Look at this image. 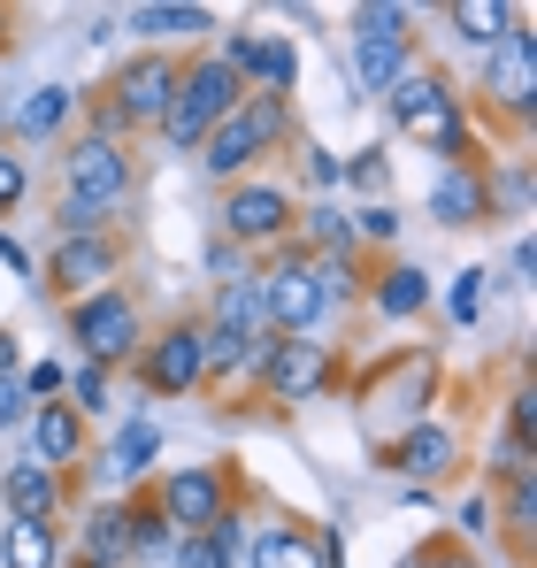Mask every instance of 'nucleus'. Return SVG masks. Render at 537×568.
<instances>
[{
    "label": "nucleus",
    "instance_id": "obj_1",
    "mask_svg": "<svg viewBox=\"0 0 537 568\" xmlns=\"http://www.w3.org/2000/svg\"><path fill=\"white\" fill-rule=\"evenodd\" d=\"M123 192H131V162H123V146H108V139H78V146H70V192H62V231H70V239H92V231L123 207Z\"/></svg>",
    "mask_w": 537,
    "mask_h": 568
},
{
    "label": "nucleus",
    "instance_id": "obj_2",
    "mask_svg": "<svg viewBox=\"0 0 537 568\" xmlns=\"http://www.w3.org/2000/svg\"><path fill=\"white\" fill-rule=\"evenodd\" d=\"M384 108H392V123H399L407 139H423L430 154H446V162L468 154V123H460V108H453L446 78H430V70H399V78L384 85Z\"/></svg>",
    "mask_w": 537,
    "mask_h": 568
},
{
    "label": "nucleus",
    "instance_id": "obj_3",
    "mask_svg": "<svg viewBox=\"0 0 537 568\" xmlns=\"http://www.w3.org/2000/svg\"><path fill=\"white\" fill-rule=\"evenodd\" d=\"M276 139H284V100H268V93L239 100V108L207 131V170H215V178H239L246 162H262Z\"/></svg>",
    "mask_w": 537,
    "mask_h": 568
},
{
    "label": "nucleus",
    "instance_id": "obj_4",
    "mask_svg": "<svg viewBox=\"0 0 537 568\" xmlns=\"http://www.w3.org/2000/svg\"><path fill=\"white\" fill-rule=\"evenodd\" d=\"M239 93H246V85H239L223 62H192V70L178 78V100H170L162 131H170L178 146H192V139H207V131H215V123L239 108Z\"/></svg>",
    "mask_w": 537,
    "mask_h": 568
},
{
    "label": "nucleus",
    "instance_id": "obj_5",
    "mask_svg": "<svg viewBox=\"0 0 537 568\" xmlns=\"http://www.w3.org/2000/svg\"><path fill=\"white\" fill-rule=\"evenodd\" d=\"M399 70H407V8H392V0L354 8V78H361V93H384Z\"/></svg>",
    "mask_w": 537,
    "mask_h": 568
},
{
    "label": "nucleus",
    "instance_id": "obj_6",
    "mask_svg": "<svg viewBox=\"0 0 537 568\" xmlns=\"http://www.w3.org/2000/svg\"><path fill=\"white\" fill-rule=\"evenodd\" d=\"M262 284V315H268V331H284V338H307V323L323 315V284H315V262L307 254H284Z\"/></svg>",
    "mask_w": 537,
    "mask_h": 568
},
{
    "label": "nucleus",
    "instance_id": "obj_7",
    "mask_svg": "<svg viewBox=\"0 0 537 568\" xmlns=\"http://www.w3.org/2000/svg\"><path fill=\"white\" fill-rule=\"evenodd\" d=\"M262 377H268V399H315L323 384L338 377V362H331L323 338H276L262 354Z\"/></svg>",
    "mask_w": 537,
    "mask_h": 568
},
{
    "label": "nucleus",
    "instance_id": "obj_8",
    "mask_svg": "<svg viewBox=\"0 0 537 568\" xmlns=\"http://www.w3.org/2000/svg\"><path fill=\"white\" fill-rule=\"evenodd\" d=\"M154 515H162L178 538H200L215 515H231V484H223L215 469H178L170 484H162V507H154Z\"/></svg>",
    "mask_w": 537,
    "mask_h": 568
},
{
    "label": "nucleus",
    "instance_id": "obj_9",
    "mask_svg": "<svg viewBox=\"0 0 537 568\" xmlns=\"http://www.w3.org/2000/svg\"><path fill=\"white\" fill-rule=\"evenodd\" d=\"M178 100V62L170 54H139L115 70V123H162Z\"/></svg>",
    "mask_w": 537,
    "mask_h": 568
},
{
    "label": "nucleus",
    "instance_id": "obj_10",
    "mask_svg": "<svg viewBox=\"0 0 537 568\" xmlns=\"http://www.w3.org/2000/svg\"><path fill=\"white\" fill-rule=\"evenodd\" d=\"M484 85H492V100L507 108V115H523L537 93V39L523 31V16L507 23V39L492 47V62H484Z\"/></svg>",
    "mask_w": 537,
    "mask_h": 568
},
{
    "label": "nucleus",
    "instance_id": "obj_11",
    "mask_svg": "<svg viewBox=\"0 0 537 568\" xmlns=\"http://www.w3.org/2000/svg\"><path fill=\"white\" fill-rule=\"evenodd\" d=\"M78 338H85V354L108 369V362H123L131 346H139V307L123 300V292H92L85 307H78Z\"/></svg>",
    "mask_w": 537,
    "mask_h": 568
},
{
    "label": "nucleus",
    "instance_id": "obj_12",
    "mask_svg": "<svg viewBox=\"0 0 537 568\" xmlns=\"http://www.w3.org/2000/svg\"><path fill=\"white\" fill-rule=\"evenodd\" d=\"M78 454H85V415H78V407H62V399H47V407L31 415V462L62 476Z\"/></svg>",
    "mask_w": 537,
    "mask_h": 568
},
{
    "label": "nucleus",
    "instance_id": "obj_13",
    "mask_svg": "<svg viewBox=\"0 0 537 568\" xmlns=\"http://www.w3.org/2000/svg\"><path fill=\"white\" fill-rule=\"evenodd\" d=\"M284 223H292V200L276 185H239L223 200V231H231L239 246H246V239H276Z\"/></svg>",
    "mask_w": 537,
    "mask_h": 568
},
{
    "label": "nucleus",
    "instance_id": "obj_14",
    "mask_svg": "<svg viewBox=\"0 0 537 568\" xmlns=\"http://www.w3.org/2000/svg\"><path fill=\"white\" fill-rule=\"evenodd\" d=\"M0 499H8V515H16V523H54V499H62V476H54V469H39V462L23 454L16 469L0 476Z\"/></svg>",
    "mask_w": 537,
    "mask_h": 568
},
{
    "label": "nucleus",
    "instance_id": "obj_15",
    "mask_svg": "<svg viewBox=\"0 0 537 568\" xmlns=\"http://www.w3.org/2000/svg\"><path fill=\"white\" fill-rule=\"evenodd\" d=\"M207 377V362H200V331H170V338H154V354H146V384L170 399V392H192V384Z\"/></svg>",
    "mask_w": 537,
    "mask_h": 568
},
{
    "label": "nucleus",
    "instance_id": "obj_16",
    "mask_svg": "<svg viewBox=\"0 0 537 568\" xmlns=\"http://www.w3.org/2000/svg\"><path fill=\"white\" fill-rule=\"evenodd\" d=\"M484 207H492V185H484L468 162H446L438 185H430V215H438V223H476Z\"/></svg>",
    "mask_w": 537,
    "mask_h": 568
},
{
    "label": "nucleus",
    "instance_id": "obj_17",
    "mask_svg": "<svg viewBox=\"0 0 537 568\" xmlns=\"http://www.w3.org/2000/svg\"><path fill=\"white\" fill-rule=\"evenodd\" d=\"M453 430H438V423H415L407 438H399V454H392V469H407L415 484H430V476H446L453 469Z\"/></svg>",
    "mask_w": 537,
    "mask_h": 568
},
{
    "label": "nucleus",
    "instance_id": "obj_18",
    "mask_svg": "<svg viewBox=\"0 0 537 568\" xmlns=\"http://www.w3.org/2000/svg\"><path fill=\"white\" fill-rule=\"evenodd\" d=\"M54 277L78 284V292L100 284V277H115V246H108V239H62V246H54Z\"/></svg>",
    "mask_w": 537,
    "mask_h": 568
},
{
    "label": "nucleus",
    "instance_id": "obj_19",
    "mask_svg": "<svg viewBox=\"0 0 537 568\" xmlns=\"http://www.w3.org/2000/svg\"><path fill=\"white\" fill-rule=\"evenodd\" d=\"M131 561V507H100L85 523V568H123Z\"/></svg>",
    "mask_w": 537,
    "mask_h": 568
},
{
    "label": "nucleus",
    "instance_id": "obj_20",
    "mask_svg": "<svg viewBox=\"0 0 537 568\" xmlns=\"http://www.w3.org/2000/svg\"><path fill=\"white\" fill-rule=\"evenodd\" d=\"M262 284L254 277H239V284H223V300H215V331H231V338H262Z\"/></svg>",
    "mask_w": 537,
    "mask_h": 568
},
{
    "label": "nucleus",
    "instance_id": "obj_21",
    "mask_svg": "<svg viewBox=\"0 0 537 568\" xmlns=\"http://www.w3.org/2000/svg\"><path fill=\"white\" fill-rule=\"evenodd\" d=\"M423 300H430V277L415 270V262H399V270H384V284H376V315H423Z\"/></svg>",
    "mask_w": 537,
    "mask_h": 568
},
{
    "label": "nucleus",
    "instance_id": "obj_22",
    "mask_svg": "<svg viewBox=\"0 0 537 568\" xmlns=\"http://www.w3.org/2000/svg\"><path fill=\"white\" fill-rule=\"evenodd\" d=\"M507 23H515V8H499V0H453V31L468 47H499Z\"/></svg>",
    "mask_w": 537,
    "mask_h": 568
},
{
    "label": "nucleus",
    "instance_id": "obj_23",
    "mask_svg": "<svg viewBox=\"0 0 537 568\" xmlns=\"http://www.w3.org/2000/svg\"><path fill=\"white\" fill-rule=\"evenodd\" d=\"M62 123H70V85H39V93H23V108H16V131L23 139H47Z\"/></svg>",
    "mask_w": 537,
    "mask_h": 568
},
{
    "label": "nucleus",
    "instance_id": "obj_24",
    "mask_svg": "<svg viewBox=\"0 0 537 568\" xmlns=\"http://www.w3.org/2000/svg\"><path fill=\"white\" fill-rule=\"evenodd\" d=\"M0 561L8 568H54V523H8Z\"/></svg>",
    "mask_w": 537,
    "mask_h": 568
},
{
    "label": "nucleus",
    "instance_id": "obj_25",
    "mask_svg": "<svg viewBox=\"0 0 537 568\" xmlns=\"http://www.w3.org/2000/svg\"><path fill=\"white\" fill-rule=\"evenodd\" d=\"M246 554H254V568H323L315 538H300V530H262Z\"/></svg>",
    "mask_w": 537,
    "mask_h": 568
},
{
    "label": "nucleus",
    "instance_id": "obj_26",
    "mask_svg": "<svg viewBox=\"0 0 537 568\" xmlns=\"http://www.w3.org/2000/svg\"><path fill=\"white\" fill-rule=\"evenodd\" d=\"M154 446H162V430L146 423V415H131L123 430H115V454H108V476H139L154 462Z\"/></svg>",
    "mask_w": 537,
    "mask_h": 568
},
{
    "label": "nucleus",
    "instance_id": "obj_27",
    "mask_svg": "<svg viewBox=\"0 0 537 568\" xmlns=\"http://www.w3.org/2000/svg\"><path fill=\"white\" fill-rule=\"evenodd\" d=\"M131 23L146 39H192V31H207V8H139Z\"/></svg>",
    "mask_w": 537,
    "mask_h": 568
},
{
    "label": "nucleus",
    "instance_id": "obj_28",
    "mask_svg": "<svg viewBox=\"0 0 537 568\" xmlns=\"http://www.w3.org/2000/svg\"><path fill=\"white\" fill-rule=\"evenodd\" d=\"M200 538H207V546H215V554H223V561H231V568L246 561V546H254V538H246V523H239V515H215V523H207V530H200Z\"/></svg>",
    "mask_w": 537,
    "mask_h": 568
},
{
    "label": "nucleus",
    "instance_id": "obj_29",
    "mask_svg": "<svg viewBox=\"0 0 537 568\" xmlns=\"http://www.w3.org/2000/svg\"><path fill=\"white\" fill-rule=\"evenodd\" d=\"M70 392H78V415H100V407H108V369L85 362V369L70 377Z\"/></svg>",
    "mask_w": 537,
    "mask_h": 568
},
{
    "label": "nucleus",
    "instance_id": "obj_30",
    "mask_svg": "<svg viewBox=\"0 0 537 568\" xmlns=\"http://www.w3.org/2000/svg\"><path fill=\"white\" fill-rule=\"evenodd\" d=\"M476 315H484V270H468V277L453 284V323H460V331H468V323H476Z\"/></svg>",
    "mask_w": 537,
    "mask_h": 568
},
{
    "label": "nucleus",
    "instance_id": "obj_31",
    "mask_svg": "<svg viewBox=\"0 0 537 568\" xmlns=\"http://www.w3.org/2000/svg\"><path fill=\"white\" fill-rule=\"evenodd\" d=\"M23 399H31V392H39V399H47V392H62V384H70V369H62V362H39V369H23Z\"/></svg>",
    "mask_w": 537,
    "mask_h": 568
},
{
    "label": "nucleus",
    "instance_id": "obj_32",
    "mask_svg": "<svg viewBox=\"0 0 537 568\" xmlns=\"http://www.w3.org/2000/svg\"><path fill=\"white\" fill-rule=\"evenodd\" d=\"M170 561H178V568H231L207 538H178V554H170Z\"/></svg>",
    "mask_w": 537,
    "mask_h": 568
},
{
    "label": "nucleus",
    "instance_id": "obj_33",
    "mask_svg": "<svg viewBox=\"0 0 537 568\" xmlns=\"http://www.w3.org/2000/svg\"><path fill=\"white\" fill-rule=\"evenodd\" d=\"M338 178H354V185H368V192H384V154H354Z\"/></svg>",
    "mask_w": 537,
    "mask_h": 568
},
{
    "label": "nucleus",
    "instance_id": "obj_34",
    "mask_svg": "<svg viewBox=\"0 0 537 568\" xmlns=\"http://www.w3.org/2000/svg\"><path fill=\"white\" fill-rule=\"evenodd\" d=\"M492 523H499L492 499H468V507H460V530H468V538H492Z\"/></svg>",
    "mask_w": 537,
    "mask_h": 568
},
{
    "label": "nucleus",
    "instance_id": "obj_35",
    "mask_svg": "<svg viewBox=\"0 0 537 568\" xmlns=\"http://www.w3.org/2000/svg\"><path fill=\"white\" fill-rule=\"evenodd\" d=\"M207 270H215V277H223V284L254 277V270H246V262H239V254H231V246H215V254H207Z\"/></svg>",
    "mask_w": 537,
    "mask_h": 568
},
{
    "label": "nucleus",
    "instance_id": "obj_36",
    "mask_svg": "<svg viewBox=\"0 0 537 568\" xmlns=\"http://www.w3.org/2000/svg\"><path fill=\"white\" fill-rule=\"evenodd\" d=\"M8 423H23V384L16 377H0V430H8Z\"/></svg>",
    "mask_w": 537,
    "mask_h": 568
},
{
    "label": "nucleus",
    "instance_id": "obj_37",
    "mask_svg": "<svg viewBox=\"0 0 537 568\" xmlns=\"http://www.w3.org/2000/svg\"><path fill=\"white\" fill-rule=\"evenodd\" d=\"M354 231H368V239H392V231H399V215H392V207H368Z\"/></svg>",
    "mask_w": 537,
    "mask_h": 568
},
{
    "label": "nucleus",
    "instance_id": "obj_38",
    "mask_svg": "<svg viewBox=\"0 0 537 568\" xmlns=\"http://www.w3.org/2000/svg\"><path fill=\"white\" fill-rule=\"evenodd\" d=\"M16 200H23V170L0 154V207H16Z\"/></svg>",
    "mask_w": 537,
    "mask_h": 568
},
{
    "label": "nucleus",
    "instance_id": "obj_39",
    "mask_svg": "<svg viewBox=\"0 0 537 568\" xmlns=\"http://www.w3.org/2000/svg\"><path fill=\"white\" fill-rule=\"evenodd\" d=\"M530 515H537V491H530V469H523V476H515V523L530 530Z\"/></svg>",
    "mask_w": 537,
    "mask_h": 568
},
{
    "label": "nucleus",
    "instance_id": "obj_40",
    "mask_svg": "<svg viewBox=\"0 0 537 568\" xmlns=\"http://www.w3.org/2000/svg\"><path fill=\"white\" fill-rule=\"evenodd\" d=\"M307 178H315V185H331V178H338V162H331L323 146H307Z\"/></svg>",
    "mask_w": 537,
    "mask_h": 568
},
{
    "label": "nucleus",
    "instance_id": "obj_41",
    "mask_svg": "<svg viewBox=\"0 0 537 568\" xmlns=\"http://www.w3.org/2000/svg\"><path fill=\"white\" fill-rule=\"evenodd\" d=\"M0 262H8V270H16V277H31V254H23V246H16V239H0Z\"/></svg>",
    "mask_w": 537,
    "mask_h": 568
},
{
    "label": "nucleus",
    "instance_id": "obj_42",
    "mask_svg": "<svg viewBox=\"0 0 537 568\" xmlns=\"http://www.w3.org/2000/svg\"><path fill=\"white\" fill-rule=\"evenodd\" d=\"M0 377H16V338L0 331Z\"/></svg>",
    "mask_w": 537,
    "mask_h": 568
},
{
    "label": "nucleus",
    "instance_id": "obj_43",
    "mask_svg": "<svg viewBox=\"0 0 537 568\" xmlns=\"http://www.w3.org/2000/svg\"><path fill=\"white\" fill-rule=\"evenodd\" d=\"M415 568H468V561H453V554H423Z\"/></svg>",
    "mask_w": 537,
    "mask_h": 568
}]
</instances>
